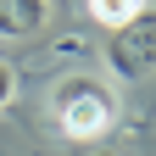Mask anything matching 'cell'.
<instances>
[{"instance_id": "6da1fadb", "label": "cell", "mask_w": 156, "mask_h": 156, "mask_svg": "<svg viewBox=\"0 0 156 156\" xmlns=\"http://www.w3.org/2000/svg\"><path fill=\"white\" fill-rule=\"evenodd\" d=\"M50 112H56V134L78 145H101L117 128V95L101 78H62L50 95Z\"/></svg>"}, {"instance_id": "7a4b0ae2", "label": "cell", "mask_w": 156, "mask_h": 156, "mask_svg": "<svg viewBox=\"0 0 156 156\" xmlns=\"http://www.w3.org/2000/svg\"><path fill=\"white\" fill-rule=\"evenodd\" d=\"M156 11H145V17H134L128 28H117L112 34V45H106V62H112V73L117 78H128V84H140V78H151V67H156Z\"/></svg>"}, {"instance_id": "3957f363", "label": "cell", "mask_w": 156, "mask_h": 156, "mask_svg": "<svg viewBox=\"0 0 156 156\" xmlns=\"http://www.w3.org/2000/svg\"><path fill=\"white\" fill-rule=\"evenodd\" d=\"M50 23V0H0V39H34Z\"/></svg>"}, {"instance_id": "277c9868", "label": "cell", "mask_w": 156, "mask_h": 156, "mask_svg": "<svg viewBox=\"0 0 156 156\" xmlns=\"http://www.w3.org/2000/svg\"><path fill=\"white\" fill-rule=\"evenodd\" d=\"M145 11H151V0H89V17H95L106 34L128 28L134 17H145Z\"/></svg>"}, {"instance_id": "5b68a950", "label": "cell", "mask_w": 156, "mask_h": 156, "mask_svg": "<svg viewBox=\"0 0 156 156\" xmlns=\"http://www.w3.org/2000/svg\"><path fill=\"white\" fill-rule=\"evenodd\" d=\"M11 101H17V73H11V62H0V112Z\"/></svg>"}, {"instance_id": "8992f818", "label": "cell", "mask_w": 156, "mask_h": 156, "mask_svg": "<svg viewBox=\"0 0 156 156\" xmlns=\"http://www.w3.org/2000/svg\"><path fill=\"white\" fill-rule=\"evenodd\" d=\"M89 156H123V151H106V145H101V151H89Z\"/></svg>"}]
</instances>
